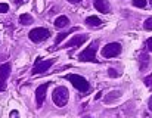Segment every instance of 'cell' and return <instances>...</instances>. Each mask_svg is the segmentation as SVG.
Here are the masks:
<instances>
[{
    "mask_svg": "<svg viewBox=\"0 0 152 118\" xmlns=\"http://www.w3.org/2000/svg\"><path fill=\"white\" fill-rule=\"evenodd\" d=\"M68 98H69L68 89L64 87V86L56 87V89L53 90V93H52V99H53L55 105H58V106H61V108L65 106V105L68 103Z\"/></svg>",
    "mask_w": 152,
    "mask_h": 118,
    "instance_id": "obj_1",
    "label": "cell"
},
{
    "mask_svg": "<svg viewBox=\"0 0 152 118\" xmlns=\"http://www.w3.org/2000/svg\"><path fill=\"white\" fill-rule=\"evenodd\" d=\"M65 78H66L77 90H80V92H89V90H90V86H89L87 80H86L84 77L78 75V74H68Z\"/></svg>",
    "mask_w": 152,
    "mask_h": 118,
    "instance_id": "obj_2",
    "label": "cell"
},
{
    "mask_svg": "<svg viewBox=\"0 0 152 118\" xmlns=\"http://www.w3.org/2000/svg\"><path fill=\"white\" fill-rule=\"evenodd\" d=\"M96 49H98V40H95V42H92L90 43V46L89 47H86L80 55H78V59L80 60H83V62H96V56H95V53H96Z\"/></svg>",
    "mask_w": 152,
    "mask_h": 118,
    "instance_id": "obj_3",
    "label": "cell"
},
{
    "mask_svg": "<svg viewBox=\"0 0 152 118\" xmlns=\"http://www.w3.org/2000/svg\"><path fill=\"white\" fill-rule=\"evenodd\" d=\"M49 36H50V31L46 30V28H40V27L31 30L30 34H28L30 40L34 42V43H42V42H45L46 39H49Z\"/></svg>",
    "mask_w": 152,
    "mask_h": 118,
    "instance_id": "obj_4",
    "label": "cell"
},
{
    "mask_svg": "<svg viewBox=\"0 0 152 118\" xmlns=\"http://www.w3.org/2000/svg\"><path fill=\"white\" fill-rule=\"evenodd\" d=\"M121 53V44L120 43H108L102 47V56L103 58H115Z\"/></svg>",
    "mask_w": 152,
    "mask_h": 118,
    "instance_id": "obj_5",
    "label": "cell"
},
{
    "mask_svg": "<svg viewBox=\"0 0 152 118\" xmlns=\"http://www.w3.org/2000/svg\"><path fill=\"white\" fill-rule=\"evenodd\" d=\"M55 63V59H48V60H37L36 62V65H34V68H33V75H37V74H43V72H46L49 68H50L52 65Z\"/></svg>",
    "mask_w": 152,
    "mask_h": 118,
    "instance_id": "obj_6",
    "label": "cell"
},
{
    "mask_svg": "<svg viewBox=\"0 0 152 118\" xmlns=\"http://www.w3.org/2000/svg\"><path fill=\"white\" fill-rule=\"evenodd\" d=\"M49 86H50V83H43V84L39 86L37 90H36V102H37V106H39V108H40V106L43 105V102H45L46 92H48Z\"/></svg>",
    "mask_w": 152,
    "mask_h": 118,
    "instance_id": "obj_7",
    "label": "cell"
},
{
    "mask_svg": "<svg viewBox=\"0 0 152 118\" xmlns=\"http://www.w3.org/2000/svg\"><path fill=\"white\" fill-rule=\"evenodd\" d=\"M10 63H3V65H0V90H4L6 89V80H7V77H9V74H10Z\"/></svg>",
    "mask_w": 152,
    "mask_h": 118,
    "instance_id": "obj_8",
    "label": "cell"
},
{
    "mask_svg": "<svg viewBox=\"0 0 152 118\" xmlns=\"http://www.w3.org/2000/svg\"><path fill=\"white\" fill-rule=\"evenodd\" d=\"M87 40V36H75V37H72L66 44H65V47H78V46H81L84 42Z\"/></svg>",
    "mask_w": 152,
    "mask_h": 118,
    "instance_id": "obj_9",
    "label": "cell"
},
{
    "mask_svg": "<svg viewBox=\"0 0 152 118\" xmlns=\"http://www.w3.org/2000/svg\"><path fill=\"white\" fill-rule=\"evenodd\" d=\"M93 6H95L99 12H102V13H108V12L111 10L108 0H93Z\"/></svg>",
    "mask_w": 152,
    "mask_h": 118,
    "instance_id": "obj_10",
    "label": "cell"
},
{
    "mask_svg": "<svg viewBox=\"0 0 152 118\" xmlns=\"http://www.w3.org/2000/svg\"><path fill=\"white\" fill-rule=\"evenodd\" d=\"M69 24V19L66 18V16H59V18H56V21H55V27L56 28H64V27H66Z\"/></svg>",
    "mask_w": 152,
    "mask_h": 118,
    "instance_id": "obj_11",
    "label": "cell"
},
{
    "mask_svg": "<svg viewBox=\"0 0 152 118\" xmlns=\"http://www.w3.org/2000/svg\"><path fill=\"white\" fill-rule=\"evenodd\" d=\"M86 24L90 25V27H101L102 21L98 16H89V18H86Z\"/></svg>",
    "mask_w": 152,
    "mask_h": 118,
    "instance_id": "obj_12",
    "label": "cell"
},
{
    "mask_svg": "<svg viewBox=\"0 0 152 118\" xmlns=\"http://www.w3.org/2000/svg\"><path fill=\"white\" fill-rule=\"evenodd\" d=\"M33 16L31 15H28V13H24V15H21L19 16V22L22 24V25H30V24H33Z\"/></svg>",
    "mask_w": 152,
    "mask_h": 118,
    "instance_id": "obj_13",
    "label": "cell"
},
{
    "mask_svg": "<svg viewBox=\"0 0 152 118\" xmlns=\"http://www.w3.org/2000/svg\"><path fill=\"white\" fill-rule=\"evenodd\" d=\"M148 4V0H133V6L136 7H145Z\"/></svg>",
    "mask_w": 152,
    "mask_h": 118,
    "instance_id": "obj_14",
    "label": "cell"
},
{
    "mask_svg": "<svg viewBox=\"0 0 152 118\" xmlns=\"http://www.w3.org/2000/svg\"><path fill=\"white\" fill-rule=\"evenodd\" d=\"M66 36H68V33H59V34L55 37V43H56V44H59V43H61V42H62V40L66 37Z\"/></svg>",
    "mask_w": 152,
    "mask_h": 118,
    "instance_id": "obj_15",
    "label": "cell"
},
{
    "mask_svg": "<svg viewBox=\"0 0 152 118\" xmlns=\"http://www.w3.org/2000/svg\"><path fill=\"white\" fill-rule=\"evenodd\" d=\"M143 27H145V30H148V31H151V30H152V16H151V18H148V19L145 21V24H143Z\"/></svg>",
    "mask_w": 152,
    "mask_h": 118,
    "instance_id": "obj_16",
    "label": "cell"
},
{
    "mask_svg": "<svg viewBox=\"0 0 152 118\" xmlns=\"http://www.w3.org/2000/svg\"><path fill=\"white\" fill-rule=\"evenodd\" d=\"M9 10V4H6V3H0V12L1 13H6Z\"/></svg>",
    "mask_w": 152,
    "mask_h": 118,
    "instance_id": "obj_17",
    "label": "cell"
},
{
    "mask_svg": "<svg viewBox=\"0 0 152 118\" xmlns=\"http://www.w3.org/2000/svg\"><path fill=\"white\" fill-rule=\"evenodd\" d=\"M143 83L149 87V89H152V75H149V77H146L145 80H143Z\"/></svg>",
    "mask_w": 152,
    "mask_h": 118,
    "instance_id": "obj_18",
    "label": "cell"
},
{
    "mask_svg": "<svg viewBox=\"0 0 152 118\" xmlns=\"http://www.w3.org/2000/svg\"><path fill=\"white\" fill-rule=\"evenodd\" d=\"M108 75H109V77H118L120 74H118L114 68H109V69H108Z\"/></svg>",
    "mask_w": 152,
    "mask_h": 118,
    "instance_id": "obj_19",
    "label": "cell"
},
{
    "mask_svg": "<svg viewBox=\"0 0 152 118\" xmlns=\"http://www.w3.org/2000/svg\"><path fill=\"white\" fill-rule=\"evenodd\" d=\"M146 47H148V50H149V52H152V37L146 40Z\"/></svg>",
    "mask_w": 152,
    "mask_h": 118,
    "instance_id": "obj_20",
    "label": "cell"
},
{
    "mask_svg": "<svg viewBox=\"0 0 152 118\" xmlns=\"http://www.w3.org/2000/svg\"><path fill=\"white\" fill-rule=\"evenodd\" d=\"M148 106H149V111H152V96H151V99H149V102H148Z\"/></svg>",
    "mask_w": 152,
    "mask_h": 118,
    "instance_id": "obj_21",
    "label": "cell"
},
{
    "mask_svg": "<svg viewBox=\"0 0 152 118\" xmlns=\"http://www.w3.org/2000/svg\"><path fill=\"white\" fill-rule=\"evenodd\" d=\"M101 98H102V92H99V93L96 95V101H98V99H101Z\"/></svg>",
    "mask_w": 152,
    "mask_h": 118,
    "instance_id": "obj_22",
    "label": "cell"
},
{
    "mask_svg": "<svg viewBox=\"0 0 152 118\" xmlns=\"http://www.w3.org/2000/svg\"><path fill=\"white\" fill-rule=\"evenodd\" d=\"M22 1H24V0H15V3H16V4H21Z\"/></svg>",
    "mask_w": 152,
    "mask_h": 118,
    "instance_id": "obj_23",
    "label": "cell"
},
{
    "mask_svg": "<svg viewBox=\"0 0 152 118\" xmlns=\"http://www.w3.org/2000/svg\"><path fill=\"white\" fill-rule=\"evenodd\" d=\"M68 1H69V3H78L80 0H68Z\"/></svg>",
    "mask_w": 152,
    "mask_h": 118,
    "instance_id": "obj_24",
    "label": "cell"
},
{
    "mask_svg": "<svg viewBox=\"0 0 152 118\" xmlns=\"http://www.w3.org/2000/svg\"><path fill=\"white\" fill-rule=\"evenodd\" d=\"M149 1H151V4H152V0H149Z\"/></svg>",
    "mask_w": 152,
    "mask_h": 118,
    "instance_id": "obj_25",
    "label": "cell"
},
{
    "mask_svg": "<svg viewBox=\"0 0 152 118\" xmlns=\"http://www.w3.org/2000/svg\"><path fill=\"white\" fill-rule=\"evenodd\" d=\"M86 118H90V117H86Z\"/></svg>",
    "mask_w": 152,
    "mask_h": 118,
    "instance_id": "obj_26",
    "label": "cell"
}]
</instances>
